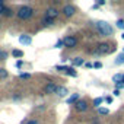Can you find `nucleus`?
I'll return each instance as SVG.
<instances>
[{
    "mask_svg": "<svg viewBox=\"0 0 124 124\" xmlns=\"http://www.w3.org/2000/svg\"><path fill=\"white\" fill-rule=\"evenodd\" d=\"M105 101H107L108 104H111V102H112V98H111V96H107V98H105Z\"/></svg>",
    "mask_w": 124,
    "mask_h": 124,
    "instance_id": "32",
    "label": "nucleus"
},
{
    "mask_svg": "<svg viewBox=\"0 0 124 124\" xmlns=\"http://www.w3.org/2000/svg\"><path fill=\"white\" fill-rule=\"evenodd\" d=\"M102 102H104V98H95V99H93V105L98 107V108H99V105H101Z\"/></svg>",
    "mask_w": 124,
    "mask_h": 124,
    "instance_id": "18",
    "label": "nucleus"
},
{
    "mask_svg": "<svg viewBox=\"0 0 124 124\" xmlns=\"http://www.w3.org/2000/svg\"><path fill=\"white\" fill-rule=\"evenodd\" d=\"M57 16H58V10H57L55 8H50V9L45 12V18H48V19H53V21H54Z\"/></svg>",
    "mask_w": 124,
    "mask_h": 124,
    "instance_id": "8",
    "label": "nucleus"
},
{
    "mask_svg": "<svg viewBox=\"0 0 124 124\" xmlns=\"http://www.w3.org/2000/svg\"><path fill=\"white\" fill-rule=\"evenodd\" d=\"M121 38H123V39H124V32H123V35H121Z\"/></svg>",
    "mask_w": 124,
    "mask_h": 124,
    "instance_id": "35",
    "label": "nucleus"
},
{
    "mask_svg": "<svg viewBox=\"0 0 124 124\" xmlns=\"http://www.w3.org/2000/svg\"><path fill=\"white\" fill-rule=\"evenodd\" d=\"M67 89L64 88V86H58V89H57V95L58 96H61V98H64V96H67Z\"/></svg>",
    "mask_w": 124,
    "mask_h": 124,
    "instance_id": "10",
    "label": "nucleus"
},
{
    "mask_svg": "<svg viewBox=\"0 0 124 124\" xmlns=\"http://www.w3.org/2000/svg\"><path fill=\"white\" fill-rule=\"evenodd\" d=\"M44 22H45V25H53V22H54V21H53V19L45 18V19H44Z\"/></svg>",
    "mask_w": 124,
    "mask_h": 124,
    "instance_id": "27",
    "label": "nucleus"
},
{
    "mask_svg": "<svg viewBox=\"0 0 124 124\" xmlns=\"http://www.w3.org/2000/svg\"><path fill=\"white\" fill-rule=\"evenodd\" d=\"M32 13H34V10H32V8H29V6H21L19 9H18V18L19 19H29L31 16H32Z\"/></svg>",
    "mask_w": 124,
    "mask_h": 124,
    "instance_id": "2",
    "label": "nucleus"
},
{
    "mask_svg": "<svg viewBox=\"0 0 124 124\" xmlns=\"http://www.w3.org/2000/svg\"><path fill=\"white\" fill-rule=\"evenodd\" d=\"M55 69H57V70H60V72H64V73H66L69 67H66V66H55Z\"/></svg>",
    "mask_w": 124,
    "mask_h": 124,
    "instance_id": "22",
    "label": "nucleus"
},
{
    "mask_svg": "<svg viewBox=\"0 0 124 124\" xmlns=\"http://www.w3.org/2000/svg\"><path fill=\"white\" fill-rule=\"evenodd\" d=\"M8 70L6 69H3V67H0V79H6L8 78Z\"/></svg>",
    "mask_w": 124,
    "mask_h": 124,
    "instance_id": "15",
    "label": "nucleus"
},
{
    "mask_svg": "<svg viewBox=\"0 0 124 124\" xmlns=\"http://www.w3.org/2000/svg\"><path fill=\"white\" fill-rule=\"evenodd\" d=\"M124 63V53H120L118 57L115 58V64H123Z\"/></svg>",
    "mask_w": 124,
    "mask_h": 124,
    "instance_id": "14",
    "label": "nucleus"
},
{
    "mask_svg": "<svg viewBox=\"0 0 124 124\" xmlns=\"http://www.w3.org/2000/svg\"><path fill=\"white\" fill-rule=\"evenodd\" d=\"M66 73H67V75H69V76H73V78H76V76H78V73H76V72H75V69H73V67H69V69H67V72H66Z\"/></svg>",
    "mask_w": 124,
    "mask_h": 124,
    "instance_id": "17",
    "label": "nucleus"
},
{
    "mask_svg": "<svg viewBox=\"0 0 124 124\" xmlns=\"http://www.w3.org/2000/svg\"><path fill=\"white\" fill-rule=\"evenodd\" d=\"M25 124H39V121H37V120H28Z\"/></svg>",
    "mask_w": 124,
    "mask_h": 124,
    "instance_id": "28",
    "label": "nucleus"
},
{
    "mask_svg": "<svg viewBox=\"0 0 124 124\" xmlns=\"http://www.w3.org/2000/svg\"><path fill=\"white\" fill-rule=\"evenodd\" d=\"M63 44H64V47H67V48H73V47H76L78 39H76L75 37H72V35H67V37L63 38Z\"/></svg>",
    "mask_w": 124,
    "mask_h": 124,
    "instance_id": "3",
    "label": "nucleus"
},
{
    "mask_svg": "<svg viewBox=\"0 0 124 124\" xmlns=\"http://www.w3.org/2000/svg\"><path fill=\"white\" fill-rule=\"evenodd\" d=\"M98 112H99L101 115H107V114H108L109 111H108L107 108H101V107H99V108H98Z\"/></svg>",
    "mask_w": 124,
    "mask_h": 124,
    "instance_id": "19",
    "label": "nucleus"
},
{
    "mask_svg": "<svg viewBox=\"0 0 124 124\" xmlns=\"http://www.w3.org/2000/svg\"><path fill=\"white\" fill-rule=\"evenodd\" d=\"M79 101V93H73L69 99H67V104H76Z\"/></svg>",
    "mask_w": 124,
    "mask_h": 124,
    "instance_id": "12",
    "label": "nucleus"
},
{
    "mask_svg": "<svg viewBox=\"0 0 124 124\" xmlns=\"http://www.w3.org/2000/svg\"><path fill=\"white\" fill-rule=\"evenodd\" d=\"M12 54H13L16 58H21V57H23V51H21V50H13V51H12Z\"/></svg>",
    "mask_w": 124,
    "mask_h": 124,
    "instance_id": "16",
    "label": "nucleus"
},
{
    "mask_svg": "<svg viewBox=\"0 0 124 124\" xmlns=\"http://www.w3.org/2000/svg\"><path fill=\"white\" fill-rule=\"evenodd\" d=\"M85 66H86V67H93V64H92V63H86Z\"/></svg>",
    "mask_w": 124,
    "mask_h": 124,
    "instance_id": "34",
    "label": "nucleus"
},
{
    "mask_svg": "<svg viewBox=\"0 0 124 124\" xmlns=\"http://www.w3.org/2000/svg\"><path fill=\"white\" fill-rule=\"evenodd\" d=\"M115 86H117V89L120 91V89H123V88H124V82H120V83H117Z\"/></svg>",
    "mask_w": 124,
    "mask_h": 124,
    "instance_id": "29",
    "label": "nucleus"
},
{
    "mask_svg": "<svg viewBox=\"0 0 124 124\" xmlns=\"http://www.w3.org/2000/svg\"><path fill=\"white\" fill-rule=\"evenodd\" d=\"M117 28L124 29V21H123V19H118V21H117Z\"/></svg>",
    "mask_w": 124,
    "mask_h": 124,
    "instance_id": "20",
    "label": "nucleus"
},
{
    "mask_svg": "<svg viewBox=\"0 0 124 124\" xmlns=\"http://www.w3.org/2000/svg\"><path fill=\"white\" fill-rule=\"evenodd\" d=\"M19 78H21V79H29V78H31V75H29V73H22Z\"/></svg>",
    "mask_w": 124,
    "mask_h": 124,
    "instance_id": "25",
    "label": "nucleus"
},
{
    "mask_svg": "<svg viewBox=\"0 0 124 124\" xmlns=\"http://www.w3.org/2000/svg\"><path fill=\"white\" fill-rule=\"evenodd\" d=\"M95 25H96V29L99 31V34H101L102 37H111L112 32H114L112 26H111L108 22H105V21H98Z\"/></svg>",
    "mask_w": 124,
    "mask_h": 124,
    "instance_id": "1",
    "label": "nucleus"
},
{
    "mask_svg": "<svg viewBox=\"0 0 124 124\" xmlns=\"http://www.w3.org/2000/svg\"><path fill=\"white\" fill-rule=\"evenodd\" d=\"M5 15H6V16H12V15H13V12H12V9H9V8H6V10H5Z\"/></svg>",
    "mask_w": 124,
    "mask_h": 124,
    "instance_id": "24",
    "label": "nucleus"
},
{
    "mask_svg": "<svg viewBox=\"0 0 124 124\" xmlns=\"http://www.w3.org/2000/svg\"><path fill=\"white\" fill-rule=\"evenodd\" d=\"M88 101H85V99H79L76 104H75V108H76V111H80V112H83V111H86L88 109Z\"/></svg>",
    "mask_w": 124,
    "mask_h": 124,
    "instance_id": "7",
    "label": "nucleus"
},
{
    "mask_svg": "<svg viewBox=\"0 0 124 124\" xmlns=\"http://www.w3.org/2000/svg\"><path fill=\"white\" fill-rule=\"evenodd\" d=\"M123 78H124V75H121V73H118V75H114V78H112V82H115V85H117V83L123 82Z\"/></svg>",
    "mask_w": 124,
    "mask_h": 124,
    "instance_id": "13",
    "label": "nucleus"
},
{
    "mask_svg": "<svg viewBox=\"0 0 124 124\" xmlns=\"http://www.w3.org/2000/svg\"><path fill=\"white\" fill-rule=\"evenodd\" d=\"M16 67H18V69L22 67V60H18V61H16Z\"/></svg>",
    "mask_w": 124,
    "mask_h": 124,
    "instance_id": "31",
    "label": "nucleus"
},
{
    "mask_svg": "<svg viewBox=\"0 0 124 124\" xmlns=\"http://www.w3.org/2000/svg\"><path fill=\"white\" fill-rule=\"evenodd\" d=\"M61 45H64V44H63V39H61V41H58V42L55 44V48H61Z\"/></svg>",
    "mask_w": 124,
    "mask_h": 124,
    "instance_id": "30",
    "label": "nucleus"
},
{
    "mask_svg": "<svg viewBox=\"0 0 124 124\" xmlns=\"http://www.w3.org/2000/svg\"><path fill=\"white\" fill-rule=\"evenodd\" d=\"M112 93H114V95H115V96H118V95H120V91H118V89H115V91H114V92H112Z\"/></svg>",
    "mask_w": 124,
    "mask_h": 124,
    "instance_id": "33",
    "label": "nucleus"
},
{
    "mask_svg": "<svg viewBox=\"0 0 124 124\" xmlns=\"http://www.w3.org/2000/svg\"><path fill=\"white\" fill-rule=\"evenodd\" d=\"M64 13V16H67V18H70V16H73L75 13H76V8L73 6V5H66L64 8H63V10H61Z\"/></svg>",
    "mask_w": 124,
    "mask_h": 124,
    "instance_id": "5",
    "label": "nucleus"
},
{
    "mask_svg": "<svg viewBox=\"0 0 124 124\" xmlns=\"http://www.w3.org/2000/svg\"><path fill=\"white\" fill-rule=\"evenodd\" d=\"M57 89H58V86H57L55 83L50 82V83H47V85H45V88H44V93H47V95L57 93Z\"/></svg>",
    "mask_w": 124,
    "mask_h": 124,
    "instance_id": "4",
    "label": "nucleus"
},
{
    "mask_svg": "<svg viewBox=\"0 0 124 124\" xmlns=\"http://www.w3.org/2000/svg\"><path fill=\"white\" fill-rule=\"evenodd\" d=\"M19 42H21V44H25V45H29V44L32 42V38H31L29 35L23 34V35H21V37H19Z\"/></svg>",
    "mask_w": 124,
    "mask_h": 124,
    "instance_id": "9",
    "label": "nucleus"
},
{
    "mask_svg": "<svg viewBox=\"0 0 124 124\" xmlns=\"http://www.w3.org/2000/svg\"><path fill=\"white\" fill-rule=\"evenodd\" d=\"M93 67L95 69H101L102 67V63H101V61H96V63H93Z\"/></svg>",
    "mask_w": 124,
    "mask_h": 124,
    "instance_id": "26",
    "label": "nucleus"
},
{
    "mask_svg": "<svg viewBox=\"0 0 124 124\" xmlns=\"http://www.w3.org/2000/svg\"><path fill=\"white\" fill-rule=\"evenodd\" d=\"M5 10H6V6L3 5L2 0H0V13H5Z\"/></svg>",
    "mask_w": 124,
    "mask_h": 124,
    "instance_id": "23",
    "label": "nucleus"
},
{
    "mask_svg": "<svg viewBox=\"0 0 124 124\" xmlns=\"http://www.w3.org/2000/svg\"><path fill=\"white\" fill-rule=\"evenodd\" d=\"M111 50H112V48H111V45H109V44L102 42V44H99V45H98L96 53H98V54H107V53H109Z\"/></svg>",
    "mask_w": 124,
    "mask_h": 124,
    "instance_id": "6",
    "label": "nucleus"
},
{
    "mask_svg": "<svg viewBox=\"0 0 124 124\" xmlns=\"http://www.w3.org/2000/svg\"><path fill=\"white\" fill-rule=\"evenodd\" d=\"M6 58H8V53L0 50V60H6Z\"/></svg>",
    "mask_w": 124,
    "mask_h": 124,
    "instance_id": "21",
    "label": "nucleus"
},
{
    "mask_svg": "<svg viewBox=\"0 0 124 124\" xmlns=\"http://www.w3.org/2000/svg\"><path fill=\"white\" fill-rule=\"evenodd\" d=\"M83 64V58H80V57H76L73 61H72V66L73 67H78V66H82Z\"/></svg>",
    "mask_w": 124,
    "mask_h": 124,
    "instance_id": "11",
    "label": "nucleus"
},
{
    "mask_svg": "<svg viewBox=\"0 0 124 124\" xmlns=\"http://www.w3.org/2000/svg\"><path fill=\"white\" fill-rule=\"evenodd\" d=\"M123 82H124V78H123Z\"/></svg>",
    "mask_w": 124,
    "mask_h": 124,
    "instance_id": "36",
    "label": "nucleus"
}]
</instances>
